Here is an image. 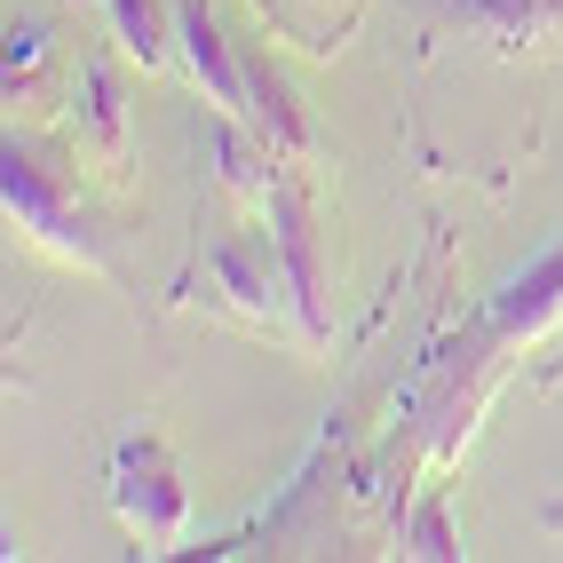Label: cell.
I'll return each instance as SVG.
<instances>
[{
    "label": "cell",
    "mask_w": 563,
    "mask_h": 563,
    "mask_svg": "<svg viewBox=\"0 0 563 563\" xmlns=\"http://www.w3.org/2000/svg\"><path fill=\"white\" fill-rule=\"evenodd\" d=\"M0 199H9V222L56 262L71 271H111L103 262V239H96V214L80 199V183L64 175V152H48L41 135H9V152H0Z\"/></svg>",
    "instance_id": "6da1fadb"
},
{
    "label": "cell",
    "mask_w": 563,
    "mask_h": 563,
    "mask_svg": "<svg viewBox=\"0 0 563 563\" xmlns=\"http://www.w3.org/2000/svg\"><path fill=\"white\" fill-rule=\"evenodd\" d=\"M111 508H120L128 540H143L152 555L183 548V532H191V484H183V461L167 437L128 429L111 444Z\"/></svg>",
    "instance_id": "7a4b0ae2"
},
{
    "label": "cell",
    "mask_w": 563,
    "mask_h": 563,
    "mask_svg": "<svg viewBox=\"0 0 563 563\" xmlns=\"http://www.w3.org/2000/svg\"><path fill=\"white\" fill-rule=\"evenodd\" d=\"M271 214V246H278V271H286V302H294V333L310 350L333 342V278H325V239H318V214L310 199L278 183V199L262 207Z\"/></svg>",
    "instance_id": "3957f363"
},
{
    "label": "cell",
    "mask_w": 563,
    "mask_h": 563,
    "mask_svg": "<svg viewBox=\"0 0 563 563\" xmlns=\"http://www.w3.org/2000/svg\"><path fill=\"white\" fill-rule=\"evenodd\" d=\"M563 325V239L540 246L523 271L500 278V294L484 302V333H493V350H532Z\"/></svg>",
    "instance_id": "277c9868"
},
{
    "label": "cell",
    "mask_w": 563,
    "mask_h": 563,
    "mask_svg": "<svg viewBox=\"0 0 563 563\" xmlns=\"http://www.w3.org/2000/svg\"><path fill=\"white\" fill-rule=\"evenodd\" d=\"M421 9L476 32V41H493V48H508V56L563 41V0H421Z\"/></svg>",
    "instance_id": "5b68a950"
},
{
    "label": "cell",
    "mask_w": 563,
    "mask_h": 563,
    "mask_svg": "<svg viewBox=\"0 0 563 563\" xmlns=\"http://www.w3.org/2000/svg\"><path fill=\"white\" fill-rule=\"evenodd\" d=\"M175 48L183 64H191V80L214 111H231V120H246V56L222 41V24L207 16V0H175Z\"/></svg>",
    "instance_id": "8992f818"
},
{
    "label": "cell",
    "mask_w": 563,
    "mask_h": 563,
    "mask_svg": "<svg viewBox=\"0 0 563 563\" xmlns=\"http://www.w3.org/2000/svg\"><path fill=\"white\" fill-rule=\"evenodd\" d=\"M214 286L231 294V302L254 318V325H278L294 302H286V271H278V246L271 239H222L214 246Z\"/></svg>",
    "instance_id": "52a82bcc"
},
{
    "label": "cell",
    "mask_w": 563,
    "mask_h": 563,
    "mask_svg": "<svg viewBox=\"0 0 563 563\" xmlns=\"http://www.w3.org/2000/svg\"><path fill=\"white\" fill-rule=\"evenodd\" d=\"M246 128L271 143L278 159H310V120H302V103H294V88L278 80V64H262V56H246Z\"/></svg>",
    "instance_id": "ba28073f"
},
{
    "label": "cell",
    "mask_w": 563,
    "mask_h": 563,
    "mask_svg": "<svg viewBox=\"0 0 563 563\" xmlns=\"http://www.w3.org/2000/svg\"><path fill=\"white\" fill-rule=\"evenodd\" d=\"M103 16H111V41H120L128 64L167 71L183 56L175 48V0H103Z\"/></svg>",
    "instance_id": "9c48e42d"
},
{
    "label": "cell",
    "mask_w": 563,
    "mask_h": 563,
    "mask_svg": "<svg viewBox=\"0 0 563 563\" xmlns=\"http://www.w3.org/2000/svg\"><path fill=\"white\" fill-rule=\"evenodd\" d=\"M80 143H96L103 167H128V103H120V71L103 64L80 71Z\"/></svg>",
    "instance_id": "30bf717a"
},
{
    "label": "cell",
    "mask_w": 563,
    "mask_h": 563,
    "mask_svg": "<svg viewBox=\"0 0 563 563\" xmlns=\"http://www.w3.org/2000/svg\"><path fill=\"white\" fill-rule=\"evenodd\" d=\"M254 9H262L271 32L302 41L310 56H333V48H342V32H350V16H357V0H254Z\"/></svg>",
    "instance_id": "8fae6325"
},
{
    "label": "cell",
    "mask_w": 563,
    "mask_h": 563,
    "mask_svg": "<svg viewBox=\"0 0 563 563\" xmlns=\"http://www.w3.org/2000/svg\"><path fill=\"white\" fill-rule=\"evenodd\" d=\"M41 56H48V32L41 24H9V103L41 88Z\"/></svg>",
    "instance_id": "7c38bea8"
},
{
    "label": "cell",
    "mask_w": 563,
    "mask_h": 563,
    "mask_svg": "<svg viewBox=\"0 0 563 563\" xmlns=\"http://www.w3.org/2000/svg\"><path fill=\"white\" fill-rule=\"evenodd\" d=\"M405 555H429V563H437V555H461V540H453V523H444L437 500H421V516L405 523Z\"/></svg>",
    "instance_id": "4fadbf2b"
}]
</instances>
